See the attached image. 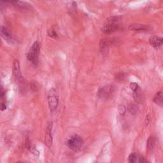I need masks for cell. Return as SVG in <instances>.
Here are the masks:
<instances>
[{"label":"cell","mask_w":163,"mask_h":163,"mask_svg":"<svg viewBox=\"0 0 163 163\" xmlns=\"http://www.w3.org/2000/svg\"><path fill=\"white\" fill-rule=\"evenodd\" d=\"M12 71H13V76L15 80L19 83H22L24 79L21 72L20 64H19L18 61L17 59H15L13 62Z\"/></svg>","instance_id":"8992f818"},{"label":"cell","mask_w":163,"mask_h":163,"mask_svg":"<svg viewBox=\"0 0 163 163\" xmlns=\"http://www.w3.org/2000/svg\"><path fill=\"white\" fill-rule=\"evenodd\" d=\"M156 140L155 137L154 136L150 137L147 140V149L150 150H152L156 145Z\"/></svg>","instance_id":"5bb4252c"},{"label":"cell","mask_w":163,"mask_h":163,"mask_svg":"<svg viewBox=\"0 0 163 163\" xmlns=\"http://www.w3.org/2000/svg\"><path fill=\"white\" fill-rule=\"evenodd\" d=\"M8 2L5 1H0V14L4 12L6 10Z\"/></svg>","instance_id":"ac0fdd59"},{"label":"cell","mask_w":163,"mask_h":163,"mask_svg":"<svg viewBox=\"0 0 163 163\" xmlns=\"http://www.w3.org/2000/svg\"><path fill=\"white\" fill-rule=\"evenodd\" d=\"M4 96H5V92L3 91V89L1 84H0V98H2Z\"/></svg>","instance_id":"cb8c5ba5"},{"label":"cell","mask_w":163,"mask_h":163,"mask_svg":"<svg viewBox=\"0 0 163 163\" xmlns=\"http://www.w3.org/2000/svg\"><path fill=\"white\" fill-rule=\"evenodd\" d=\"M47 101L50 111L52 112H55L57 110V107H58L59 103L58 94H57V92L55 89L51 88L48 91Z\"/></svg>","instance_id":"7a4b0ae2"},{"label":"cell","mask_w":163,"mask_h":163,"mask_svg":"<svg viewBox=\"0 0 163 163\" xmlns=\"http://www.w3.org/2000/svg\"><path fill=\"white\" fill-rule=\"evenodd\" d=\"M8 3L12 4L13 5L21 8V9H29L30 7H29L28 5H27L25 3L22 2H8Z\"/></svg>","instance_id":"9a60e30c"},{"label":"cell","mask_w":163,"mask_h":163,"mask_svg":"<svg viewBox=\"0 0 163 163\" xmlns=\"http://www.w3.org/2000/svg\"><path fill=\"white\" fill-rule=\"evenodd\" d=\"M134 99L138 103H142L144 101V97L140 88L134 92Z\"/></svg>","instance_id":"8fae6325"},{"label":"cell","mask_w":163,"mask_h":163,"mask_svg":"<svg viewBox=\"0 0 163 163\" xmlns=\"http://www.w3.org/2000/svg\"><path fill=\"white\" fill-rule=\"evenodd\" d=\"M119 28L120 26L116 23H108L101 28V31L104 34L110 35L118 31Z\"/></svg>","instance_id":"ba28073f"},{"label":"cell","mask_w":163,"mask_h":163,"mask_svg":"<svg viewBox=\"0 0 163 163\" xmlns=\"http://www.w3.org/2000/svg\"><path fill=\"white\" fill-rule=\"evenodd\" d=\"M128 109H129V111L130 112V113L132 114L137 113L138 112V110L137 105L134 104H129V107H128Z\"/></svg>","instance_id":"e0dca14e"},{"label":"cell","mask_w":163,"mask_h":163,"mask_svg":"<svg viewBox=\"0 0 163 163\" xmlns=\"http://www.w3.org/2000/svg\"><path fill=\"white\" fill-rule=\"evenodd\" d=\"M110 42L107 39H104L101 40L100 47V50L103 54H107L109 50Z\"/></svg>","instance_id":"30bf717a"},{"label":"cell","mask_w":163,"mask_h":163,"mask_svg":"<svg viewBox=\"0 0 163 163\" xmlns=\"http://www.w3.org/2000/svg\"><path fill=\"white\" fill-rule=\"evenodd\" d=\"M129 87L131 88V89L133 91V92H135V91H137L140 87H139V85L135 83V82H132V83H131L130 84V85H129Z\"/></svg>","instance_id":"44dd1931"},{"label":"cell","mask_w":163,"mask_h":163,"mask_svg":"<svg viewBox=\"0 0 163 163\" xmlns=\"http://www.w3.org/2000/svg\"><path fill=\"white\" fill-rule=\"evenodd\" d=\"M2 44V40H1V37H0V45H1Z\"/></svg>","instance_id":"d4e9b609"},{"label":"cell","mask_w":163,"mask_h":163,"mask_svg":"<svg viewBox=\"0 0 163 163\" xmlns=\"http://www.w3.org/2000/svg\"><path fill=\"white\" fill-rule=\"evenodd\" d=\"M153 101L159 106L162 107L163 104V93L162 91L157 92L153 98Z\"/></svg>","instance_id":"4fadbf2b"},{"label":"cell","mask_w":163,"mask_h":163,"mask_svg":"<svg viewBox=\"0 0 163 163\" xmlns=\"http://www.w3.org/2000/svg\"><path fill=\"white\" fill-rule=\"evenodd\" d=\"M140 156L137 153H131L129 156V163H139Z\"/></svg>","instance_id":"2e32d148"},{"label":"cell","mask_w":163,"mask_h":163,"mask_svg":"<svg viewBox=\"0 0 163 163\" xmlns=\"http://www.w3.org/2000/svg\"><path fill=\"white\" fill-rule=\"evenodd\" d=\"M52 122H49L46 128L45 135V144L48 147H51L52 145L53 139H52Z\"/></svg>","instance_id":"52a82bcc"},{"label":"cell","mask_w":163,"mask_h":163,"mask_svg":"<svg viewBox=\"0 0 163 163\" xmlns=\"http://www.w3.org/2000/svg\"><path fill=\"white\" fill-rule=\"evenodd\" d=\"M48 35L52 38H55V39L58 38V35H57L56 31L53 30V29H51V30L48 31Z\"/></svg>","instance_id":"d6986e66"},{"label":"cell","mask_w":163,"mask_h":163,"mask_svg":"<svg viewBox=\"0 0 163 163\" xmlns=\"http://www.w3.org/2000/svg\"><path fill=\"white\" fill-rule=\"evenodd\" d=\"M115 91V89L113 85H107L103 86L101 88L98 92V95L99 98L102 100H108L112 97L113 92Z\"/></svg>","instance_id":"5b68a950"},{"label":"cell","mask_w":163,"mask_h":163,"mask_svg":"<svg viewBox=\"0 0 163 163\" xmlns=\"http://www.w3.org/2000/svg\"><path fill=\"white\" fill-rule=\"evenodd\" d=\"M40 52V45L39 42L36 41L32 45L27 54V58L33 64L36 66L38 63V59Z\"/></svg>","instance_id":"6da1fadb"},{"label":"cell","mask_w":163,"mask_h":163,"mask_svg":"<svg viewBox=\"0 0 163 163\" xmlns=\"http://www.w3.org/2000/svg\"><path fill=\"white\" fill-rule=\"evenodd\" d=\"M129 29L131 30H134V31H145V30H149V26H147V25L134 24L131 25L129 27Z\"/></svg>","instance_id":"7c38bea8"},{"label":"cell","mask_w":163,"mask_h":163,"mask_svg":"<svg viewBox=\"0 0 163 163\" xmlns=\"http://www.w3.org/2000/svg\"><path fill=\"white\" fill-rule=\"evenodd\" d=\"M163 39L161 37L152 36L149 38V43L153 47H158L162 44Z\"/></svg>","instance_id":"9c48e42d"},{"label":"cell","mask_w":163,"mask_h":163,"mask_svg":"<svg viewBox=\"0 0 163 163\" xmlns=\"http://www.w3.org/2000/svg\"><path fill=\"white\" fill-rule=\"evenodd\" d=\"M139 163H149V162L145 159V157H143L140 156Z\"/></svg>","instance_id":"603a6c76"},{"label":"cell","mask_w":163,"mask_h":163,"mask_svg":"<svg viewBox=\"0 0 163 163\" xmlns=\"http://www.w3.org/2000/svg\"><path fill=\"white\" fill-rule=\"evenodd\" d=\"M0 37L3 38L10 44H16L17 42L12 32L3 26H0Z\"/></svg>","instance_id":"277c9868"},{"label":"cell","mask_w":163,"mask_h":163,"mask_svg":"<svg viewBox=\"0 0 163 163\" xmlns=\"http://www.w3.org/2000/svg\"><path fill=\"white\" fill-rule=\"evenodd\" d=\"M6 109V105L4 101H1L0 103V110L2 111H4Z\"/></svg>","instance_id":"7402d4cb"},{"label":"cell","mask_w":163,"mask_h":163,"mask_svg":"<svg viewBox=\"0 0 163 163\" xmlns=\"http://www.w3.org/2000/svg\"><path fill=\"white\" fill-rule=\"evenodd\" d=\"M83 140L80 136L75 135L66 141V145L70 149L76 152L81 149L83 145Z\"/></svg>","instance_id":"3957f363"},{"label":"cell","mask_w":163,"mask_h":163,"mask_svg":"<svg viewBox=\"0 0 163 163\" xmlns=\"http://www.w3.org/2000/svg\"><path fill=\"white\" fill-rule=\"evenodd\" d=\"M118 110H119V112L121 115V116H124V115L125 114L126 111V107L124 106V104H120V105H119V106Z\"/></svg>","instance_id":"ffe728a7"}]
</instances>
